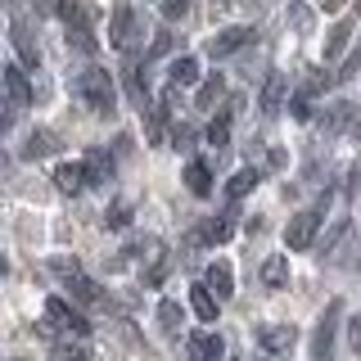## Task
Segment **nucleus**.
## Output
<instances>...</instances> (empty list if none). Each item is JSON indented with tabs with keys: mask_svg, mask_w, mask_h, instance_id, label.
I'll return each instance as SVG.
<instances>
[{
	"mask_svg": "<svg viewBox=\"0 0 361 361\" xmlns=\"http://www.w3.org/2000/svg\"><path fill=\"white\" fill-rule=\"evenodd\" d=\"M73 90L82 95V104L90 113H99V118H109L113 109H118V86H113V73H104V68H82V73L73 77Z\"/></svg>",
	"mask_w": 361,
	"mask_h": 361,
	"instance_id": "1",
	"label": "nucleus"
},
{
	"mask_svg": "<svg viewBox=\"0 0 361 361\" xmlns=\"http://www.w3.org/2000/svg\"><path fill=\"white\" fill-rule=\"evenodd\" d=\"M325 208H330V195L316 199L312 208H302V212H293V217H289V226H285V244L293 248V253H307V248L316 244V231H321Z\"/></svg>",
	"mask_w": 361,
	"mask_h": 361,
	"instance_id": "2",
	"label": "nucleus"
},
{
	"mask_svg": "<svg viewBox=\"0 0 361 361\" xmlns=\"http://www.w3.org/2000/svg\"><path fill=\"white\" fill-rule=\"evenodd\" d=\"M54 9H59V18H63V27H68V45H77L82 54H95L99 41H95V32H90V14H86L82 0H59Z\"/></svg>",
	"mask_w": 361,
	"mask_h": 361,
	"instance_id": "3",
	"label": "nucleus"
},
{
	"mask_svg": "<svg viewBox=\"0 0 361 361\" xmlns=\"http://www.w3.org/2000/svg\"><path fill=\"white\" fill-rule=\"evenodd\" d=\"M54 271L63 276L68 293H73V298L82 302V307H95V302H104V293H99V285H95L90 276H82V267H77V262H68V257H59V262H54Z\"/></svg>",
	"mask_w": 361,
	"mask_h": 361,
	"instance_id": "4",
	"label": "nucleus"
},
{
	"mask_svg": "<svg viewBox=\"0 0 361 361\" xmlns=\"http://www.w3.org/2000/svg\"><path fill=\"white\" fill-rule=\"evenodd\" d=\"M338 321H343V302L330 298V307H325L321 325H316V334H312V361H330V357H334V334H338Z\"/></svg>",
	"mask_w": 361,
	"mask_h": 361,
	"instance_id": "5",
	"label": "nucleus"
},
{
	"mask_svg": "<svg viewBox=\"0 0 361 361\" xmlns=\"http://www.w3.org/2000/svg\"><path fill=\"white\" fill-rule=\"evenodd\" d=\"M45 321L59 325V330H68V334H77V338L90 334V321H86V316L77 312L68 298H45Z\"/></svg>",
	"mask_w": 361,
	"mask_h": 361,
	"instance_id": "6",
	"label": "nucleus"
},
{
	"mask_svg": "<svg viewBox=\"0 0 361 361\" xmlns=\"http://www.w3.org/2000/svg\"><path fill=\"white\" fill-rule=\"evenodd\" d=\"M357 118H361V109L353 104V99H338V104H330V109L321 113V135H325V140H334V135L353 131Z\"/></svg>",
	"mask_w": 361,
	"mask_h": 361,
	"instance_id": "7",
	"label": "nucleus"
},
{
	"mask_svg": "<svg viewBox=\"0 0 361 361\" xmlns=\"http://www.w3.org/2000/svg\"><path fill=\"white\" fill-rule=\"evenodd\" d=\"M248 41H253V27L235 23V27H221L217 37H208V54H212V59H231V54H235V50H244Z\"/></svg>",
	"mask_w": 361,
	"mask_h": 361,
	"instance_id": "8",
	"label": "nucleus"
},
{
	"mask_svg": "<svg viewBox=\"0 0 361 361\" xmlns=\"http://www.w3.org/2000/svg\"><path fill=\"white\" fill-rule=\"evenodd\" d=\"M135 37H140V32H135V14H131V5H118L113 9V23H109V45L113 50H135Z\"/></svg>",
	"mask_w": 361,
	"mask_h": 361,
	"instance_id": "9",
	"label": "nucleus"
},
{
	"mask_svg": "<svg viewBox=\"0 0 361 361\" xmlns=\"http://www.w3.org/2000/svg\"><path fill=\"white\" fill-rule=\"evenodd\" d=\"M9 37H14V50H18V68H23V73H27V68H41V50H37V41H32V27H27V23L14 18Z\"/></svg>",
	"mask_w": 361,
	"mask_h": 361,
	"instance_id": "10",
	"label": "nucleus"
},
{
	"mask_svg": "<svg viewBox=\"0 0 361 361\" xmlns=\"http://www.w3.org/2000/svg\"><path fill=\"white\" fill-rule=\"evenodd\" d=\"M0 77H5V90H0V95H9V104H14V109L32 104V86H27V73H23L18 63L0 68Z\"/></svg>",
	"mask_w": 361,
	"mask_h": 361,
	"instance_id": "11",
	"label": "nucleus"
},
{
	"mask_svg": "<svg viewBox=\"0 0 361 361\" xmlns=\"http://www.w3.org/2000/svg\"><path fill=\"white\" fill-rule=\"evenodd\" d=\"M257 343H262L271 357H280L298 343V330H293V325H262V330H257Z\"/></svg>",
	"mask_w": 361,
	"mask_h": 361,
	"instance_id": "12",
	"label": "nucleus"
},
{
	"mask_svg": "<svg viewBox=\"0 0 361 361\" xmlns=\"http://www.w3.org/2000/svg\"><path fill=\"white\" fill-rule=\"evenodd\" d=\"M82 167H86V185H109L113 172H118V163H113L109 149H90Z\"/></svg>",
	"mask_w": 361,
	"mask_h": 361,
	"instance_id": "13",
	"label": "nucleus"
},
{
	"mask_svg": "<svg viewBox=\"0 0 361 361\" xmlns=\"http://www.w3.org/2000/svg\"><path fill=\"white\" fill-rule=\"evenodd\" d=\"M203 289H208L217 302L231 298V293H235V271H231V262H212V267H208V280H203Z\"/></svg>",
	"mask_w": 361,
	"mask_h": 361,
	"instance_id": "14",
	"label": "nucleus"
},
{
	"mask_svg": "<svg viewBox=\"0 0 361 361\" xmlns=\"http://www.w3.org/2000/svg\"><path fill=\"white\" fill-rule=\"evenodd\" d=\"M185 190L195 199H208L212 195V167L203 163V158H190V163H185Z\"/></svg>",
	"mask_w": 361,
	"mask_h": 361,
	"instance_id": "15",
	"label": "nucleus"
},
{
	"mask_svg": "<svg viewBox=\"0 0 361 361\" xmlns=\"http://www.w3.org/2000/svg\"><path fill=\"white\" fill-rule=\"evenodd\" d=\"M235 109H240V99H231V104H226L217 118L208 122V145H217V149H226V145H231V122H235Z\"/></svg>",
	"mask_w": 361,
	"mask_h": 361,
	"instance_id": "16",
	"label": "nucleus"
},
{
	"mask_svg": "<svg viewBox=\"0 0 361 361\" xmlns=\"http://www.w3.org/2000/svg\"><path fill=\"white\" fill-rule=\"evenodd\" d=\"M285 95H289V77L271 73L267 86H262V113H280V109H285Z\"/></svg>",
	"mask_w": 361,
	"mask_h": 361,
	"instance_id": "17",
	"label": "nucleus"
},
{
	"mask_svg": "<svg viewBox=\"0 0 361 361\" xmlns=\"http://www.w3.org/2000/svg\"><path fill=\"white\" fill-rule=\"evenodd\" d=\"M226 343L217 334H190V361H221Z\"/></svg>",
	"mask_w": 361,
	"mask_h": 361,
	"instance_id": "18",
	"label": "nucleus"
},
{
	"mask_svg": "<svg viewBox=\"0 0 361 361\" xmlns=\"http://www.w3.org/2000/svg\"><path fill=\"white\" fill-rule=\"evenodd\" d=\"M54 185H59L63 195H82L86 190V167L82 163H59L54 167Z\"/></svg>",
	"mask_w": 361,
	"mask_h": 361,
	"instance_id": "19",
	"label": "nucleus"
},
{
	"mask_svg": "<svg viewBox=\"0 0 361 361\" xmlns=\"http://www.w3.org/2000/svg\"><path fill=\"white\" fill-rule=\"evenodd\" d=\"M59 149V135L54 131H45V127H37L27 135V145H23V158H27V163H37V158H45V154H54Z\"/></svg>",
	"mask_w": 361,
	"mask_h": 361,
	"instance_id": "20",
	"label": "nucleus"
},
{
	"mask_svg": "<svg viewBox=\"0 0 361 361\" xmlns=\"http://www.w3.org/2000/svg\"><path fill=\"white\" fill-rule=\"evenodd\" d=\"M257 180H262V176H257V167H240V172L226 180V199L240 203L244 195H253V190H257Z\"/></svg>",
	"mask_w": 361,
	"mask_h": 361,
	"instance_id": "21",
	"label": "nucleus"
},
{
	"mask_svg": "<svg viewBox=\"0 0 361 361\" xmlns=\"http://www.w3.org/2000/svg\"><path fill=\"white\" fill-rule=\"evenodd\" d=\"M262 285L267 289H285L289 285V257L285 253H271L262 262Z\"/></svg>",
	"mask_w": 361,
	"mask_h": 361,
	"instance_id": "22",
	"label": "nucleus"
},
{
	"mask_svg": "<svg viewBox=\"0 0 361 361\" xmlns=\"http://www.w3.org/2000/svg\"><path fill=\"white\" fill-rule=\"evenodd\" d=\"M167 77H172L167 86H176V90H180V86H195V82H199V59H195V54H180Z\"/></svg>",
	"mask_w": 361,
	"mask_h": 361,
	"instance_id": "23",
	"label": "nucleus"
},
{
	"mask_svg": "<svg viewBox=\"0 0 361 361\" xmlns=\"http://www.w3.org/2000/svg\"><path fill=\"white\" fill-rule=\"evenodd\" d=\"M217 307H221V302L212 298V293L203 289V285H195V289H190V312H195L199 321H217Z\"/></svg>",
	"mask_w": 361,
	"mask_h": 361,
	"instance_id": "24",
	"label": "nucleus"
},
{
	"mask_svg": "<svg viewBox=\"0 0 361 361\" xmlns=\"http://www.w3.org/2000/svg\"><path fill=\"white\" fill-rule=\"evenodd\" d=\"M50 361H90V348L82 343V338H77V343L73 338H59V343L50 348Z\"/></svg>",
	"mask_w": 361,
	"mask_h": 361,
	"instance_id": "25",
	"label": "nucleus"
},
{
	"mask_svg": "<svg viewBox=\"0 0 361 361\" xmlns=\"http://www.w3.org/2000/svg\"><path fill=\"white\" fill-rule=\"evenodd\" d=\"M235 212H226V217H217V221H208V226H203V231H199V240L203 244H226V240H231V231H235Z\"/></svg>",
	"mask_w": 361,
	"mask_h": 361,
	"instance_id": "26",
	"label": "nucleus"
},
{
	"mask_svg": "<svg viewBox=\"0 0 361 361\" xmlns=\"http://www.w3.org/2000/svg\"><path fill=\"white\" fill-rule=\"evenodd\" d=\"M158 325H163L167 334H180V325H185V312H180V302H172V298L158 302Z\"/></svg>",
	"mask_w": 361,
	"mask_h": 361,
	"instance_id": "27",
	"label": "nucleus"
},
{
	"mask_svg": "<svg viewBox=\"0 0 361 361\" xmlns=\"http://www.w3.org/2000/svg\"><path fill=\"white\" fill-rule=\"evenodd\" d=\"M348 37H353V18H338V27L330 32V41H325V59H338V54L348 50Z\"/></svg>",
	"mask_w": 361,
	"mask_h": 361,
	"instance_id": "28",
	"label": "nucleus"
},
{
	"mask_svg": "<svg viewBox=\"0 0 361 361\" xmlns=\"http://www.w3.org/2000/svg\"><path fill=\"white\" fill-rule=\"evenodd\" d=\"M217 95H221V73L208 77V82L199 86V109H212V104H217Z\"/></svg>",
	"mask_w": 361,
	"mask_h": 361,
	"instance_id": "29",
	"label": "nucleus"
},
{
	"mask_svg": "<svg viewBox=\"0 0 361 361\" xmlns=\"http://www.w3.org/2000/svg\"><path fill=\"white\" fill-rule=\"evenodd\" d=\"M343 235H348V217H334V226H330V235H325V240H321V257H325V253H334V244L343 240Z\"/></svg>",
	"mask_w": 361,
	"mask_h": 361,
	"instance_id": "30",
	"label": "nucleus"
},
{
	"mask_svg": "<svg viewBox=\"0 0 361 361\" xmlns=\"http://www.w3.org/2000/svg\"><path fill=\"white\" fill-rule=\"evenodd\" d=\"M14 122H18V109L9 104V95H0V135L14 131Z\"/></svg>",
	"mask_w": 361,
	"mask_h": 361,
	"instance_id": "31",
	"label": "nucleus"
},
{
	"mask_svg": "<svg viewBox=\"0 0 361 361\" xmlns=\"http://www.w3.org/2000/svg\"><path fill=\"white\" fill-rule=\"evenodd\" d=\"M127 221H131V203H127V199H118V203L109 208V226H113V231H122Z\"/></svg>",
	"mask_w": 361,
	"mask_h": 361,
	"instance_id": "32",
	"label": "nucleus"
},
{
	"mask_svg": "<svg viewBox=\"0 0 361 361\" xmlns=\"http://www.w3.org/2000/svg\"><path fill=\"white\" fill-rule=\"evenodd\" d=\"M158 9H163L167 23H172V18H185L190 14V0H158Z\"/></svg>",
	"mask_w": 361,
	"mask_h": 361,
	"instance_id": "33",
	"label": "nucleus"
},
{
	"mask_svg": "<svg viewBox=\"0 0 361 361\" xmlns=\"http://www.w3.org/2000/svg\"><path fill=\"white\" fill-rule=\"evenodd\" d=\"M348 348L361 357V316H353V321H348Z\"/></svg>",
	"mask_w": 361,
	"mask_h": 361,
	"instance_id": "34",
	"label": "nucleus"
},
{
	"mask_svg": "<svg viewBox=\"0 0 361 361\" xmlns=\"http://www.w3.org/2000/svg\"><path fill=\"white\" fill-rule=\"evenodd\" d=\"M289 18H293V27H302V32L312 27V9H302V5H293V9H289Z\"/></svg>",
	"mask_w": 361,
	"mask_h": 361,
	"instance_id": "35",
	"label": "nucleus"
},
{
	"mask_svg": "<svg viewBox=\"0 0 361 361\" xmlns=\"http://www.w3.org/2000/svg\"><path fill=\"white\" fill-rule=\"evenodd\" d=\"M163 50H172V37H167V32H158V37H154V45H149V54H145V59H154V54H163Z\"/></svg>",
	"mask_w": 361,
	"mask_h": 361,
	"instance_id": "36",
	"label": "nucleus"
},
{
	"mask_svg": "<svg viewBox=\"0 0 361 361\" xmlns=\"http://www.w3.org/2000/svg\"><path fill=\"white\" fill-rule=\"evenodd\" d=\"M172 140H176V149H185V145H190V140H195V131H190V127H185V122H180V127L172 131Z\"/></svg>",
	"mask_w": 361,
	"mask_h": 361,
	"instance_id": "37",
	"label": "nucleus"
},
{
	"mask_svg": "<svg viewBox=\"0 0 361 361\" xmlns=\"http://www.w3.org/2000/svg\"><path fill=\"white\" fill-rule=\"evenodd\" d=\"M5 276H9V257L0 253V280H5Z\"/></svg>",
	"mask_w": 361,
	"mask_h": 361,
	"instance_id": "38",
	"label": "nucleus"
},
{
	"mask_svg": "<svg viewBox=\"0 0 361 361\" xmlns=\"http://www.w3.org/2000/svg\"><path fill=\"white\" fill-rule=\"evenodd\" d=\"M348 5V0H325V9H343Z\"/></svg>",
	"mask_w": 361,
	"mask_h": 361,
	"instance_id": "39",
	"label": "nucleus"
},
{
	"mask_svg": "<svg viewBox=\"0 0 361 361\" xmlns=\"http://www.w3.org/2000/svg\"><path fill=\"white\" fill-rule=\"evenodd\" d=\"M217 5H235V0H217Z\"/></svg>",
	"mask_w": 361,
	"mask_h": 361,
	"instance_id": "40",
	"label": "nucleus"
}]
</instances>
